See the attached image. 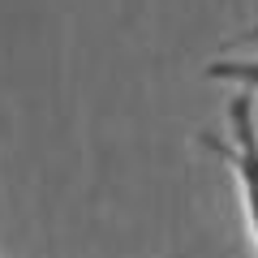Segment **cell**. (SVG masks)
I'll list each match as a JSON object with an SVG mask.
<instances>
[{
    "label": "cell",
    "mask_w": 258,
    "mask_h": 258,
    "mask_svg": "<svg viewBox=\"0 0 258 258\" xmlns=\"http://www.w3.org/2000/svg\"><path fill=\"white\" fill-rule=\"evenodd\" d=\"M198 147L211 151L232 172L241 215H245V228H249V245L258 254V112H254V95H245V91L232 95L228 99V134L220 138V134L203 129Z\"/></svg>",
    "instance_id": "obj_1"
},
{
    "label": "cell",
    "mask_w": 258,
    "mask_h": 258,
    "mask_svg": "<svg viewBox=\"0 0 258 258\" xmlns=\"http://www.w3.org/2000/svg\"><path fill=\"white\" fill-rule=\"evenodd\" d=\"M203 78L211 82H228L245 95H258V56H215V60L203 64Z\"/></svg>",
    "instance_id": "obj_2"
},
{
    "label": "cell",
    "mask_w": 258,
    "mask_h": 258,
    "mask_svg": "<svg viewBox=\"0 0 258 258\" xmlns=\"http://www.w3.org/2000/svg\"><path fill=\"white\" fill-rule=\"evenodd\" d=\"M224 47H228V52H232V47H258V22H249L245 30H237V35H232Z\"/></svg>",
    "instance_id": "obj_3"
}]
</instances>
